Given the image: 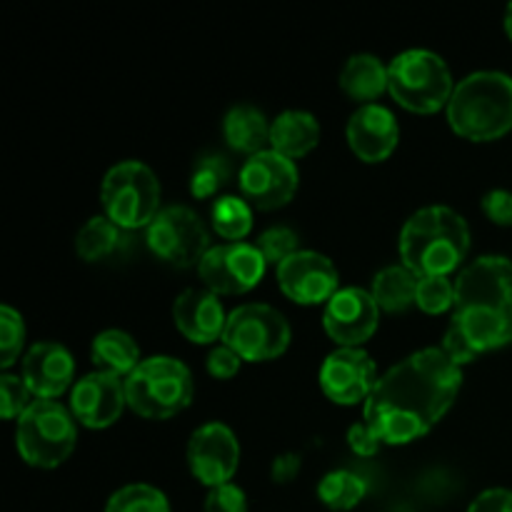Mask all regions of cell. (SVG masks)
Listing matches in <instances>:
<instances>
[{
	"label": "cell",
	"mask_w": 512,
	"mask_h": 512,
	"mask_svg": "<svg viewBox=\"0 0 512 512\" xmlns=\"http://www.w3.org/2000/svg\"><path fill=\"white\" fill-rule=\"evenodd\" d=\"M463 370L443 348H425L400 360L365 400V423L380 443L408 445L423 438L453 408Z\"/></svg>",
	"instance_id": "1"
},
{
	"label": "cell",
	"mask_w": 512,
	"mask_h": 512,
	"mask_svg": "<svg viewBox=\"0 0 512 512\" xmlns=\"http://www.w3.org/2000/svg\"><path fill=\"white\" fill-rule=\"evenodd\" d=\"M453 323L468 335L478 353L512 343V260L483 255L460 270Z\"/></svg>",
	"instance_id": "2"
},
{
	"label": "cell",
	"mask_w": 512,
	"mask_h": 512,
	"mask_svg": "<svg viewBox=\"0 0 512 512\" xmlns=\"http://www.w3.org/2000/svg\"><path fill=\"white\" fill-rule=\"evenodd\" d=\"M398 248L403 265L418 278H448L468 258L470 228L453 208L428 205L403 225Z\"/></svg>",
	"instance_id": "3"
},
{
	"label": "cell",
	"mask_w": 512,
	"mask_h": 512,
	"mask_svg": "<svg viewBox=\"0 0 512 512\" xmlns=\"http://www.w3.org/2000/svg\"><path fill=\"white\" fill-rule=\"evenodd\" d=\"M448 123L460 138L490 143L512 130V78L480 70L455 85L448 103Z\"/></svg>",
	"instance_id": "4"
},
{
	"label": "cell",
	"mask_w": 512,
	"mask_h": 512,
	"mask_svg": "<svg viewBox=\"0 0 512 512\" xmlns=\"http://www.w3.org/2000/svg\"><path fill=\"white\" fill-rule=\"evenodd\" d=\"M193 373L170 355L143 360L125 378L128 408L148 420H168L183 413L193 400Z\"/></svg>",
	"instance_id": "5"
},
{
	"label": "cell",
	"mask_w": 512,
	"mask_h": 512,
	"mask_svg": "<svg viewBox=\"0 0 512 512\" xmlns=\"http://www.w3.org/2000/svg\"><path fill=\"white\" fill-rule=\"evenodd\" d=\"M388 93L410 113L433 115L453 98V73L433 50H405L388 65Z\"/></svg>",
	"instance_id": "6"
},
{
	"label": "cell",
	"mask_w": 512,
	"mask_h": 512,
	"mask_svg": "<svg viewBox=\"0 0 512 512\" xmlns=\"http://www.w3.org/2000/svg\"><path fill=\"white\" fill-rule=\"evenodd\" d=\"M75 440L78 428L73 413L58 400H33L15 428V448L20 458L40 470L63 465L75 450Z\"/></svg>",
	"instance_id": "7"
},
{
	"label": "cell",
	"mask_w": 512,
	"mask_h": 512,
	"mask_svg": "<svg viewBox=\"0 0 512 512\" xmlns=\"http://www.w3.org/2000/svg\"><path fill=\"white\" fill-rule=\"evenodd\" d=\"M105 218L123 230L148 228L160 208V183L153 170L140 160H123L105 173L100 185Z\"/></svg>",
	"instance_id": "8"
},
{
	"label": "cell",
	"mask_w": 512,
	"mask_h": 512,
	"mask_svg": "<svg viewBox=\"0 0 512 512\" xmlns=\"http://www.w3.org/2000/svg\"><path fill=\"white\" fill-rule=\"evenodd\" d=\"M290 338L293 333L280 310L265 303H248L228 315L223 345L248 363H265L280 358L288 350Z\"/></svg>",
	"instance_id": "9"
},
{
	"label": "cell",
	"mask_w": 512,
	"mask_h": 512,
	"mask_svg": "<svg viewBox=\"0 0 512 512\" xmlns=\"http://www.w3.org/2000/svg\"><path fill=\"white\" fill-rule=\"evenodd\" d=\"M148 248L155 258L173 268H193L210 250V235L195 210L185 205H168L148 225Z\"/></svg>",
	"instance_id": "10"
},
{
	"label": "cell",
	"mask_w": 512,
	"mask_h": 512,
	"mask_svg": "<svg viewBox=\"0 0 512 512\" xmlns=\"http://www.w3.org/2000/svg\"><path fill=\"white\" fill-rule=\"evenodd\" d=\"M263 253L258 245L250 243H225L213 245L198 265V275L205 290L220 295H243L258 288L265 278Z\"/></svg>",
	"instance_id": "11"
},
{
	"label": "cell",
	"mask_w": 512,
	"mask_h": 512,
	"mask_svg": "<svg viewBox=\"0 0 512 512\" xmlns=\"http://www.w3.org/2000/svg\"><path fill=\"white\" fill-rule=\"evenodd\" d=\"M238 183L240 195L248 200L250 208L278 210L293 200L300 180L293 160L268 148L245 160Z\"/></svg>",
	"instance_id": "12"
},
{
	"label": "cell",
	"mask_w": 512,
	"mask_h": 512,
	"mask_svg": "<svg viewBox=\"0 0 512 512\" xmlns=\"http://www.w3.org/2000/svg\"><path fill=\"white\" fill-rule=\"evenodd\" d=\"M280 290L298 305H320L340 290V275L333 260L315 250H298L275 270Z\"/></svg>",
	"instance_id": "13"
},
{
	"label": "cell",
	"mask_w": 512,
	"mask_h": 512,
	"mask_svg": "<svg viewBox=\"0 0 512 512\" xmlns=\"http://www.w3.org/2000/svg\"><path fill=\"white\" fill-rule=\"evenodd\" d=\"M378 323V303L363 288H340L325 305L323 328L340 348H363L375 335Z\"/></svg>",
	"instance_id": "14"
},
{
	"label": "cell",
	"mask_w": 512,
	"mask_h": 512,
	"mask_svg": "<svg viewBox=\"0 0 512 512\" xmlns=\"http://www.w3.org/2000/svg\"><path fill=\"white\" fill-rule=\"evenodd\" d=\"M240 463V445L233 430L223 423H208L188 440V465L198 483L218 488L233 480Z\"/></svg>",
	"instance_id": "15"
},
{
	"label": "cell",
	"mask_w": 512,
	"mask_h": 512,
	"mask_svg": "<svg viewBox=\"0 0 512 512\" xmlns=\"http://www.w3.org/2000/svg\"><path fill=\"white\" fill-rule=\"evenodd\" d=\"M125 405V380L103 370L83 375L70 390V413L75 423L90 430H103L118 423Z\"/></svg>",
	"instance_id": "16"
},
{
	"label": "cell",
	"mask_w": 512,
	"mask_h": 512,
	"mask_svg": "<svg viewBox=\"0 0 512 512\" xmlns=\"http://www.w3.org/2000/svg\"><path fill=\"white\" fill-rule=\"evenodd\" d=\"M373 358L363 348H338L320 368V388L335 405L365 403L378 383Z\"/></svg>",
	"instance_id": "17"
},
{
	"label": "cell",
	"mask_w": 512,
	"mask_h": 512,
	"mask_svg": "<svg viewBox=\"0 0 512 512\" xmlns=\"http://www.w3.org/2000/svg\"><path fill=\"white\" fill-rule=\"evenodd\" d=\"M348 145L363 163H383L395 153L400 128L385 105H360L348 120Z\"/></svg>",
	"instance_id": "18"
},
{
	"label": "cell",
	"mask_w": 512,
	"mask_h": 512,
	"mask_svg": "<svg viewBox=\"0 0 512 512\" xmlns=\"http://www.w3.org/2000/svg\"><path fill=\"white\" fill-rule=\"evenodd\" d=\"M23 380L33 398L55 400L75 385V360L60 343H35L23 358Z\"/></svg>",
	"instance_id": "19"
},
{
	"label": "cell",
	"mask_w": 512,
	"mask_h": 512,
	"mask_svg": "<svg viewBox=\"0 0 512 512\" xmlns=\"http://www.w3.org/2000/svg\"><path fill=\"white\" fill-rule=\"evenodd\" d=\"M175 328L195 345H210L223 340L228 315L215 293L200 288H190L178 295L173 305Z\"/></svg>",
	"instance_id": "20"
},
{
	"label": "cell",
	"mask_w": 512,
	"mask_h": 512,
	"mask_svg": "<svg viewBox=\"0 0 512 512\" xmlns=\"http://www.w3.org/2000/svg\"><path fill=\"white\" fill-rule=\"evenodd\" d=\"M320 143V125L308 110H285L270 125V150L290 160L305 158Z\"/></svg>",
	"instance_id": "21"
},
{
	"label": "cell",
	"mask_w": 512,
	"mask_h": 512,
	"mask_svg": "<svg viewBox=\"0 0 512 512\" xmlns=\"http://www.w3.org/2000/svg\"><path fill=\"white\" fill-rule=\"evenodd\" d=\"M270 125L273 123L265 120L263 110H258L255 105L240 103L233 105L225 115L223 135L230 148L238 150V153H248L253 158V155L268 150Z\"/></svg>",
	"instance_id": "22"
},
{
	"label": "cell",
	"mask_w": 512,
	"mask_h": 512,
	"mask_svg": "<svg viewBox=\"0 0 512 512\" xmlns=\"http://www.w3.org/2000/svg\"><path fill=\"white\" fill-rule=\"evenodd\" d=\"M340 88L348 98L370 105L388 90V68L370 53H358L340 70Z\"/></svg>",
	"instance_id": "23"
},
{
	"label": "cell",
	"mask_w": 512,
	"mask_h": 512,
	"mask_svg": "<svg viewBox=\"0 0 512 512\" xmlns=\"http://www.w3.org/2000/svg\"><path fill=\"white\" fill-rule=\"evenodd\" d=\"M90 358H93L95 370L113 375H125L128 378L143 360H140V348L125 330H103L95 335L90 345Z\"/></svg>",
	"instance_id": "24"
},
{
	"label": "cell",
	"mask_w": 512,
	"mask_h": 512,
	"mask_svg": "<svg viewBox=\"0 0 512 512\" xmlns=\"http://www.w3.org/2000/svg\"><path fill=\"white\" fill-rule=\"evenodd\" d=\"M420 278L405 265H390V268L380 270L373 280V290L370 295L375 298L380 310L385 313H405L410 305H415V295H418Z\"/></svg>",
	"instance_id": "25"
},
{
	"label": "cell",
	"mask_w": 512,
	"mask_h": 512,
	"mask_svg": "<svg viewBox=\"0 0 512 512\" xmlns=\"http://www.w3.org/2000/svg\"><path fill=\"white\" fill-rule=\"evenodd\" d=\"M120 243H123V228H118L105 215H95L80 228L78 238H75V253L85 263H98V260L110 258L120 248Z\"/></svg>",
	"instance_id": "26"
},
{
	"label": "cell",
	"mask_w": 512,
	"mask_h": 512,
	"mask_svg": "<svg viewBox=\"0 0 512 512\" xmlns=\"http://www.w3.org/2000/svg\"><path fill=\"white\" fill-rule=\"evenodd\" d=\"M210 223L220 238L230 243H243L253 230V208L245 198L238 195H223L213 203L210 210Z\"/></svg>",
	"instance_id": "27"
},
{
	"label": "cell",
	"mask_w": 512,
	"mask_h": 512,
	"mask_svg": "<svg viewBox=\"0 0 512 512\" xmlns=\"http://www.w3.org/2000/svg\"><path fill=\"white\" fill-rule=\"evenodd\" d=\"M368 493V485L353 470H333L318 485L320 503L333 512H348Z\"/></svg>",
	"instance_id": "28"
},
{
	"label": "cell",
	"mask_w": 512,
	"mask_h": 512,
	"mask_svg": "<svg viewBox=\"0 0 512 512\" xmlns=\"http://www.w3.org/2000/svg\"><path fill=\"white\" fill-rule=\"evenodd\" d=\"M105 512H170V503L163 490L145 483H133L110 495Z\"/></svg>",
	"instance_id": "29"
},
{
	"label": "cell",
	"mask_w": 512,
	"mask_h": 512,
	"mask_svg": "<svg viewBox=\"0 0 512 512\" xmlns=\"http://www.w3.org/2000/svg\"><path fill=\"white\" fill-rule=\"evenodd\" d=\"M230 180V160L225 155H203L190 173V195L198 200L215 198Z\"/></svg>",
	"instance_id": "30"
},
{
	"label": "cell",
	"mask_w": 512,
	"mask_h": 512,
	"mask_svg": "<svg viewBox=\"0 0 512 512\" xmlns=\"http://www.w3.org/2000/svg\"><path fill=\"white\" fill-rule=\"evenodd\" d=\"M25 343L23 315L10 305L0 308V368L8 370L18 360Z\"/></svg>",
	"instance_id": "31"
},
{
	"label": "cell",
	"mask_w": 512,
	"mask_h": 512,
	"mask_svg": "<svg viewBox=\"0 0 512 512\" xmlns=\"http://www.w3.org/2000/svg\"><path fill=\"white\" fill-rule=\"evenodd\" d=\"M415 305L428 315H440L445 313V310H453L455 283L450 278H443V275H435V278H420Z\"/></svg>",
	"instance_id": "32"
},
{
	"label": "cell",
	"mask_w": 512,
	"mask_h": 512,
	"mask_svg": "<svg viewBox=\"0 0 512 512\" xmlns=\"http://www.w3.org/2000/svg\"><path fill=\"white\" fill-rule=\"evenodd\" d=\"M258 250L263 253L265 263L268 265H280L295 255L300 250V240L295 235V230H290L288 225H273V228L263 230L258 240Z\"/></svg>",
	"instance_id": "33"
},
{
	"label": "cell",
	"mask_w": 512,
	"mask_h": 512,
	"mask_svg": "<svg viewBox=\"0 0 512 512\" xmlns=\"http://www.w3.org/2000/svg\"><path fill=\"white\" fill-rule=\"evenodd\" d=\"M30 398H33V393H30L23 378L3 373V378H0V413H3L5 420L20 418L33 403Z\"/></svg>",
	"instance_id": "34"
},
{
	"label": "cell",
	"mask_w": 512,
	"mask_h": 512,
	"mask_svg": "<svg viewBox=\"0 0 512 512\" xmlns=\"http://www.w3.org/2000/svg\"><path fill=\"white\" fill-rule=\"evenodd\" d=\"M205 512H248V498L238 485H218V488H210L205 498Z\"/></svg>",
	"instance_id": "35"
},
{
	"label": "cell",
	"mask_w": 512,
	"mask_h": 512,
	"mask_svg": "<svg viewBox=\"0 0 512 512\" xmlns=\"http://www.w3.org/2000/svg\"><path fill=\"white\" fill-rule=\"evenodd\" d=\"M480 208L488 215L490 223L503 225V228H512V193L510 190L495 188L490 193L483 195L480 200Z\"/></svg>",
	"instance_id": "36"
},
{
	"label": "cell",
	"mask_w": 512,
	"mask_h": 512,
	"mask_svg": "<svg viewBox=\"0 0 512 512\" xmlns=\"http://www.w3.org/2000/svg\"><path fill=\"white\" fill-rule=\"evenodd\" d=\"M443 350H445V355H448V358L458 365V368L473 363V360L480 355L478 350H475V345L468 340V335H465L455 323H450L448 333H445Z\"/></svg>",
	"instance_id": "37"
},
{
	"label": "cell",
	"mask_w": 512,
	"mask_h": 512,
	"mask_svg": "<svg viewBox=\"0 0 512 512\" xmlns=\"http://www.w3.org/2000/svg\"><path fill=\"white\" fill-rule=\"evenodd\" d=\"M240 363H243V358L235 350H230L228 345H218L208 355V373L218 380H230L238 375Z\"/></svg>",
	"instance_id": "38"
},
{
	"label": "cell",
	"mask_w": 512,
	"mask_h": 512,
	"mask_svg": "<svg viewBox=\"0 0 512 512\" xmlns=\"http://www.w3.org/2000/svg\"><path fill=\"white\" fill-rule=\"evenodd\" d=\"M348 445L360 458H373L380 450V438L370 430L368 423H355L348 430Z\"/></svg>",
	"instance_id": "39"
},
{
	"label": "cell",
	"mask_w": 512,
	"mask_h": 512,
	"mask_svg": "<svg viewBox=\"0 0 512 512\" xmlns=\"http://www.w3.org/2000/svg\"><path fill=\"white\" fill-rule=\"evenodd\" d=\"M468 512H512V490L490 488L470 503Z\"/></svg>",
	"instance_id": "40"
},
{
	"label": "cell",
	"mask_w": 512,
	"mask_h": 512,
	"mask_svg": "<svg viewBox=\"0 0 512 512\" xmlns=\"http://www.w3.org/2000/svg\"><path fill=\"white\" fill-rule=\"evenodd\" d=\"M300 468H303V458L298 453H283L270 465V478L278 485H288L298 478Z\"/></svg>",
	"instance_id": "41"
},
{
	"label": "cell",
	"mask_w": 512,
	"mask_h": 512,
	"mask_svg": "<svg viewBox=\"0 0 512 512\" xmlns=\"http://www.w3.org/2000/svg\"><path fill=\"white\" fill-rule=\"evenodd\" d=\"M505 33H508V38L512 40V3L508 5V10H505Z\"/></svg>",
	"instance_id": "42"
}]
</instances>
